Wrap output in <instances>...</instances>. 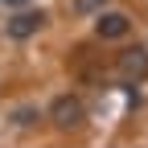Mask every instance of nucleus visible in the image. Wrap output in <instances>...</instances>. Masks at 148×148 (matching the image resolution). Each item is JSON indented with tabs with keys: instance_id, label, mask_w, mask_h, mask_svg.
<instances>
[{
	"instance_id": "6",
	"label": "nucleus",
	"mask_w": 148,
	"mask_h": 148,
	"mask_svg": "<svg viewBox=\"0 0 148 148\" xmlns=\"http://www.w3.org/2000/svg\"><path fill=\"white\" fill-rule=\"evenodd\" d=\"M0 4H25V0H0Z\"/></svg>"
},
{
	"instance_id": "2",
	"label": "nucleus",
	"mask_w": 148,
	"mask_h": 148,
	"mask_svg": "<svg viewBox=\"0 0 148 148\" xmlns=\"http://www.w3.org/2000/svg\"><path fill=\"white\" fill-rule=\"evenodd\" d=\"M115 70H119L123 82H144V78H148V49H144V45L123 49L119 62H115Z\"/></svg>"
},
{
	"instance_id": "1",
	"label": "nucleus",
	"mask_w": 148,
	"mask_h": 148,
	"mask_svg": "<svg viewBox=\"0 0 148 148\" xmlns=\"http://www.w3.org/2000/svg\"><path fill=\"white\" fill-rule=\"evenodd\" d=\"M49 119H53V127H62V132H70V127H82L86 111H82V103L74 99V95H58V99L49 103Z\"/></svg>"
},
{
	"instance_id": "4",
	"label": "nucleus",
	"mask_w": 148,
	"mask_h": 148,
	"mask_svg": "<svg viewBox=\"0 0 148 148\" xmlns=\"http://www.w3.org/2000/svg\"><path fill=\"white\" fill-rule=\"evenodd\" d=\"M127 29H132V21H127L123 12H99V16H95V33L103 37V41H115V37H127Z\"/></svg>"
},
{
	"instance_id": "3",
	"label": "nucleus",
	"mask_w": 148,
	"mask_h": 148,
	"mask_svg": "<svg viewBox=\"0 0 148 148\" xmlns=\"http://www.w3.org/2000/svg\"><path fill=\"white\" fill-rule=\"evenodd\" d=\"M41 25H45V12H41V8H37V12H16L12 21L4 25V33L12 37V41H25V37H33Z\"/></svg>"
},
{
	"instance_id": "5",
	"label": "nucleus",
	"mask_w": 148,
	"mask_h": 148,
	"mask_svg": "<svg viewBox=\"0 0 148 148\" xmlns=\"http://www.w3.org/2000/svg\"><path fill=\"white\" fill-rule=\"evenodd\" d=\"M95 4H107V0H78V8L86 12V8H95Z\"/></svg>"
}]
</instances>
